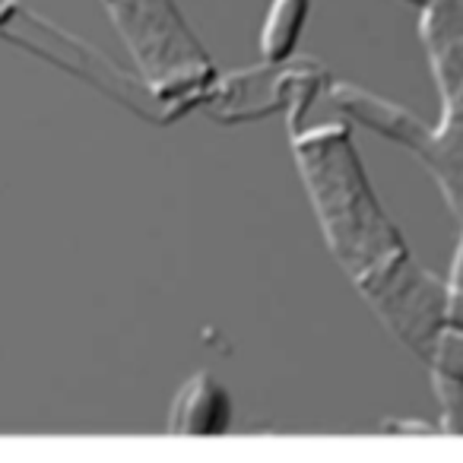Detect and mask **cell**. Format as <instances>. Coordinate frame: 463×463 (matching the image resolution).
Returning a JSON list of instances; mask_svg holds the SVG:
<instances>
[{
  "instance_id": "1",
  "label": "cell",
  "mask_w": 463,
  "mask_h": 463,
  "mask_svg": "<svg viewBox=\"0 0 463 463\" xmlns=\"http://www.w3.org/2000/svg\"><path fill=\"white\" fill-rule=\"evenodd\" d=\"M140 70L159 99L200 86L210 77L200 45L188 36L168 0H102Z\"/></svg>"
},
{
  "instance_id": "2",
  "label": "cell",
  "mask_w": 463,
  "mask_h": 463,
  "mask_svg": "<svg viewBox=\"0 0 463 463\" xmlns=\"http://www.w3.org/2000/svg\"><path fill=\"white\" fill-rule=\"evenodd\" d=\"M172 432L184 435H210L223 432L229 422V403L225 394L207 375L191 378L182 387V394L175 397L172 406Z\"/></svg>"
},
{
  "instance_id": "3",
  "label": "cell",
  "mask_w": 463,
  "mask_h": 463,
  "mask_svg": "<svg viewBox=\"0 0 463 463\" xmlns=\"http://www.w3.org/2000/svg\"><path fill=\"white\" fill-rule=\"evenodd\" d=\"M305 0H276L273 13H270L267 32H264V51L267 58H282L296 38L298 20H302Z\"/></svg>"
}]
</instances>
